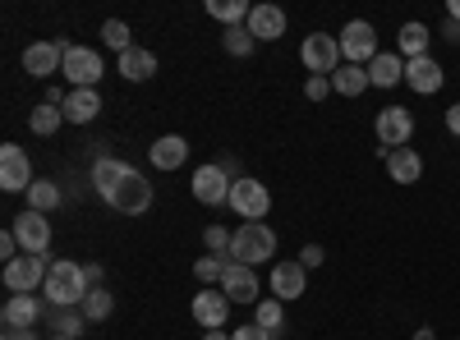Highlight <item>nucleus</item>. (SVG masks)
Returning <instances> with one entry per match:
<instances>
[{
  "instance_id": "obj_47",
  "label": "nucleus",
  "mask_w": 460,
  "mask_h": 340,
  "mask_svg": "<svg viewBox=\"0 0 460 340\" xmlns=\"http://www.w3.org/2000/svg\"><path fill=\"white\" fill-rule=\"evenodd\" d=\"M447 19H460V0H451V5H447Z\"/></svg>"
},
{
  "instance_id": "obj_5",
  "label": "nucleus",
  "mask_w": 460,
  "mask_h": 340,
  "mask_svg": "<svg viewBox=\"0 0 460 340\" xmlns=\"http://www.w3.org/2000/svg\"><path fill=\"white\" fill-rule=\"evenodd\" d=\"M373 129H377V143H382V157H392L396 147L410 143V134H414V116H410L405 106H382V110H377V120H373Z\"/></svg>"
},
{
  "instance_id": "obj_43",
  "label": "nucleus",
  "mask_w": 460,
  "mask_h": 340,
  "mask_svg": "<svg viewBox=\"0 0 460 340\" xmlns=\"http://www.w3.org/2000/svg\"><path fill=\"white\" fill-rule=\"evenodd\" d=\"M447 129H451V134H456V138H460V101H456V106H451V110H447Z\"/></svg>"
},
{
  "instance_id": "obj_22",
  "label": "nucleus",
  "mask_w": 460,
  "mask_h": 340,
  "mask_svg": "<svg viewBox=\"0 0 460 340\" xmlns=\"http://www.w3.org/2000/svg\"><path fill=\"white\" fill-rule=\"evenodd\" d=\"M368 79H373V88H396L405 79V60L396 51H377L368 65Z\"/></svg>"
},
{
  "instance_id": "obj_15",
  "label": "nucleus",
  "mask_w": 460,
  "mask_h": 340,
  "mask_svg": "<svg viewBox=\"0 0 460 340\" xmlns=\"http://www.w3.org/2000/svg\"><path fill=\"white\" fill-rule=\"evenodd\" d=\"M405 83L419 92V97H433L442 83H447V74L433 56H419V60H405Z\"/></svg>"
},
{
  "instance_id": "obj_1",
  "label": "nucleus",
  "mask_w": 460,
  "mask_h": 340,
  "mask_svg": "<svg viewBox=\"0 0 460 340\" xmlns=\"http://www.w3.org/2000/svg\"><path fill=\"white\" fill-rule=\"evenodd\" d=\"M47 299L56 309H84V299H88V276H84V267L79 262H69V257H56L51 262V272H47Z\"/></svg>"
},
{
  "instance_id": "obj_13",
  "label": "nucleus",
  "mask_w": 460,
  "mask_h": 340,
  "mask_svg": "<svg viewBox=\"0 0 460 340\" xmlns=\"http://www.w3.org/2000/svg\"><path fill=\"white\" fill-rule=\"evenodd\" d=\"M65 42H32L28 51H23V69L32 74V79H51V74H60L65 69Z\"/></svg>"
},
{
  "instance_id": "obj_26",
  "label": "nucleus",
  "mask_w": 460,
  "mask_h": 340,
  "mask_svg": "<svg viewBox=\"0 0 460 340\" xmlns=\"http://www.w3.org/2000/svg\"><path fill=\"white\" fill-rule=\"evenodd\" d=\"M253 327H262L272 340H281L286 336V304L281 299H258L253 304Z\"/></svg>"
},
{
  "instance_id": "obj_12",
  "label": "nucleus",
  "mask_w": 460,
  "mask_h": 340,
  "mask_svg": "<svg viewBox=\"0 0 460 340\" xmlns=\"http://www.w3.org/2000/svg\"><path fill=\"white\" fill-rule=\"evenodd\" d=\"M14 235L23 253H47L51 248V221L42 212H19L14 216Z\"/></svg>"
},
{
  "instance_id": "obj_29",
  "label": "nucleus",
  "mask_w": 460,
  "mask_h": 340,
  "mask_svg": "<svg viewBox=\"0 0 460 340\" xmlns=\"http://www.w3.org/2000/svg\"><path fill=\"white\" fill-rule=\"evenodd\" d=\"M208 14L221 19L226 28H235V23H249V0H208Z\"/></svg>"
},
{
  "instance_id": "obj_44",
  "label": "nucleus",
  "mask_w": 460,
  "mask_h": 340,
  "mask_svg": "<svg viewBox=\"0 0 460 340\" xmlns=\"http://www.w3.org/2000/svg\"><path fill=\"white\" fill-rule=\"evenodd\" d=\"M47 101H51V106H65V101H69V97H65V92H60V88H56V83H51V88H47Z\"/></svg>"
},
{
  "instance_id": "obj_28",
  "label": "nucleus",
  "mask_w": 460,
  "mask_h": 340,
  "mask_svg": "<svg viewBox=\"0 0 460 340\" xmlns=\"http://www.w3.org/2000/svg\"><path fill=\"white\" fill-rule=\"evenodd\" d=\"M429 28L424 23H405L401 37H396V47H401V60H419V56H429Z\"/></svg>"
},
{
  "instance_id": "obj_36",
  "label": "nucleus",
  "mask_w": 460,
  "mask_h": 340,
  "mask_svg": "<svg viewBox=\"0 0 460 340\" xmlns=\"http://www.w3.org/2000/svg\"><path fill=\"white\" fill-rule=\"evenodd\" d=\"M84 322H88L84 309H60V313H56V336H69V340H74V336L84 331Z\"/></svg>"
},
{
  "instance_id": "obj_42",
  "label": "nucleus",
  "mask_w": 460,
  "mask_h": 340,
  "mask_svg": "<svg viewBox=\"0 0 460 340\" xmlns=\"http://www.w3.org/2000/svg\"><path fill=\"white\" fill-rule=\"evenodd\" d=\"M442 37H447V42H460V19H447L442 23Z\"/></svg>"
},
{
  "instance_id": "obj_9",
  "label": "nucleus",
  "mask_w": 460,
  "mask_h": 340,
  "mask_svg": "<svg viewBox=\"0 0 460 340\" xmlns=\"http://www.w3.org/2000/svg\"><path fill=\"white\" fill-rule=\"evenodd\" d=\"M299 60H304V69L309 74H336L341 69V42L336 37H327V32H314V37H304V47H299Z\"/></svg>"
},
{
  "instance_id": "obj_31",
  "label": "nucleus",
  "mask_w": 460,
  "mask_h": 340,
  "mask_svg": "<svg viewBox=\"0 0 460 340\" xmlns=\"http://www.w3.org/2000/svg\"><path fill=\"white\" fill-rule=\"evenodd\" d=\"M51 207H60V184H51V179H37L32 188H28V212H51Z\"/></svg>"
},
{
  "instance_id": "obj_20",
  "label": "nucleus",
  "mask_w": 460,
  "mask_h": 340,
  "mask_svg": "<svg viewBox=\"0 0 460 340\" xmlns=\"http://www.w3.org/2000/svg\"><path fill=\"white\" fill-rule=\"evenodd\" d=\"M147 157H152V166H157V170H180L184 157H189V143L180 134H162L157 143L147 147Z\"/></svg>"
},
{
  "instance_id": "obj_17",
  "label": "nucleus",
  "mask_w": 460,
  "mask_h": 340,
  "mask_svg": "<svg viewBox=\"0 0 460 340\" xmlns=\"http://www.w3.org/2000/svg\"><path fill=\"white\" fill-rule=\"evenodd\" d=\"M37 318H42V304H37L32 294H10L5 309H0V322H5V331H32Z\"/></svg>"
},
{
  "instance_id": "obj_45",
  "label": "nucleus",
  "mask_w": 460,
  "mask_h": 340,
  "mask_svg": "<svg viewBox=\"0 0 460 340\" xmlns=\"http://www.w3.org/2000/svg\"><path fill=\"white\" fill-rule=\"evenodd\" d=\"M0 340H37V331H5Z\"/></svg>"
},
{
  "instance_id": "obj_16",
  "label": "nucleus",
  "mask_w": 460,
  "mask_h": 340,
  "mask_svg": "<svg viewBox=\"0 0 460 340\" xmlns=\"http://www.w3.org/2000/svg\"><path fill=\"white\" fill-rule=\"evenodd\" d=\"M226 318H230V299H226L221 290H203V294H194V322H199L203 331H221Z\"/></svg>"
},
{
  "instance_id": "obj_11",
  "label": "nucleus",
  "mask_w": 460,
  "mask_h": 340,
  "mask_svg": "<svg viewBox=\"0 0 460 340\" xmlns=\"http://www.w3.org/2000/svg\"><path fill=\"white\" fill-rule=\"evenodd\" d=\"M230 304H258V276L253 267H244V262H226V276L217 285Z\"/></svg>"
},
{
  "instance_id": "obj_30",
  "label": "nucleus",
  "mask_w": 460,
  "mask_h": 340,
  "mask_svg": "<svg viewBox=\"0 0 460 340\" xmlns=\"http://www.w3.org/2000/svg\"><path fill=\"white\" fill-rule=\"evenodd\" d=\"M28 125H32V134H37V138H51V134L65 125V110H60V106H51V101H42V106H37L32 116H28Z\"/></svg>"
},
{
  "instance_id": "obj_39",
  "label": "nucleus",
  "mask_w": 460,
  "mask_h": 340,
  "mask_svg": "<svg viewBox=\"0 0 460 340\" xmlns=\"http://www.w3.org/2000/svg\"><path fill=\"white\" fill-rule=\"evenodd\" d=\"M323 257H327L323 244H304V248H299V267H304V272H309V267H323Z\"/></svg>"
},
{
  "instance_id": "obj_14",
  "label": "nucleus",
  "mask_w": 460,
  "mask_h": 340,
  "mask_svg": "<svg viewBox=\"0 0 460 340\" xmlns=\"http://www.w3.org/2000/svg\"><path fill=\"white\" fill-rule=\"evenodd\" d=\"M230 179L221 166H199L194 170V198L199 203H208V207H221V203H230Z\"/></svg>"
},
{
  "instance_id": "obj_8",
  "label": "nucleus",
  "mask_w": 460,
  "mask_h": 340,
  "mask_svg": "<svg viewBox=\"0 0 460 340\" xmlns=\"http://www.w3.org/2000/svg\"><path fill=\"white\" fill-rule=\"evenodd\" d=\"M230 207L240 212V221H262L267 212H272V194H267V184L244 175V179L230 184Z\"/></svg>"
},
{
  "instance_id": "obj_48",
  "label": "nucleus",
  "mask_w": 460,
  "mask_h": 340,
  "mask_svg": "<svg viewBox=\"0 0 460 340\" xmlns=\"http://www.w3.org/2000/svg\"><path fill=\"white\" fill-rule=\"evenodd\" d=\"M203 340H230V336H226V331H208Z\"/></svg>"
},
{
  "instance_id": "obj_41",
  "label": "nucleus",
  "mask_w": 460,
  "mask_h": 340,
  "mask_svg": "<svg viewBox=\"0 0 460 340\" xmlns=\"http://www.w3.org/2000/svg\"><path fill=\"white\" fill-rule=\"evenodd\" d=\"M84 276H88V285H93V290H102V262H88Z\"/></svg>"
},
{
  "instance_id": "obj_37",
  "label": "nucleus",
  "mask_w": 460,
  "mask_h": 340,
  "mask_svg": "<svg viewBox=\"0 0 460 340\" xmlns=\"http://www.w3.org/2000/svg\"><path fill=\"white\" fill-rule=\"evenodd\" d=\"M230 240H235V235L221 231V225H208V231H203V244H208V253H217V257L230 253Z\"/></svg>"
},
{
  "instance_id": "obj_21",
  "label": "nucleus",
  "mask_w": 460,
  "mask_h": 340,
  "mask_svg": "<svg viewBox=\"0 0 460 340\" xmlns=\"http://www.w3.org/2000/svg\"><path fill=\"white\" fill-rule=\"evenodd\" d=\"M60 110H65L69 125H88V120H97V110H102V92L97 88H74Z\"/></svg>"
},
{
  "instance_id": "obj_35",
  "label": "nucleus",
  "mask_w": 460,
  "mask_h": 340,
  "mask_svg": "<svg viewBox=\"0 0 460 340\" xmlns=\"http://www.w3.org/2000/svg\"><path fill=\"white\" fill-rule=\"evenodd\" d=\"M102 42H106L111 51H120V56L134 47V42H129V28H125L120 19H106V23H102Z\"/></svg>"
},
{
  "instance_id": "obj_2",
  "label": "nucleus",
  "mask_w": 460,
  "mask_h": 340,
  "mask_svg": "<svg viewBox=\"0 0 460 340\" xmlns=\"http://www.w3.org/2000/svg\"><path fill=\"white\" fill-rule=\"evenodd\" d=\"M230 262H244V267H253V262H272L277 257V231L267 221H244L235 240H230Z\"/></svg>"
},
{
  "instance_id": "obj_24",
  "label": "nucleus",
  "mask_w": 460,
  "mask_h": 340,
  "mask_svg": "<svg viewBox=\"0 0 460 340\" xmlns=\"http://www.w3.org/2000/svg\"><path fill=\"white\" fill-rule=\"evenodd\" d=\"M368 88H373V79H368L364 65H341L332 74V92H341V97H364Z\"/></svg>"
},
{
  "instance_id": "obj_40",
  "label": "nucleus",
  "mask_w": 460,
  "mask_h": 340,
  "mask_svg": "<svg viewBox=\"0 0 460 340\" xmlns=\"http://www.w3.org/2000/svg\"><path fill=\"white\" fill-rule=\"evenodd\" d=\"M230 340H272V336H267L262 327H240V331L230 336Z\"/></svg>"
},
{
  "instance_id": "obj_4",
  "label": "nucleus",
  "mask_w": 460,
  "mask_h": 340,
  "mask_svg": "<svg viewBox=\"0 0 460 340\" xmlns=\"http://www.w3.org/2000/svg\"><path fill=\"white\" fill-rule=\"evenodd\" d=\"M51 262L42 253H19L14 262H5V290L10 294H32L37 285H47Z\"/></svg>"
},
{
  "instance_id": "obj_19",
  "label": "nucleus",
  "mask_w": 460,
  "mask_h": 340,
  "mask_svg": "<svg viewBox=\"0 0 460 340\" xmlns=\"http://www.w3.org/2000/svg\"><path fill=\"white\" fill-rule=\"evenodd\" d=\"M304 285H309V272H304L299 262H277V267H272V290H277L281 304L299 299V294H304Z\"/></svg>"
},
{
  "instance_id": "obj_38",
  "label": "nucleus",
  "mask_w": 460,
  "mask_h": 340,
  "mask_svg": "<svg viewBox=\"0 0 460 340\" xmlns=\"http://www.w3.org/2000/svg\"><path fill=\"white\" fill-rule=\"evenodd\" d=\"M327 92H332V79H323V74H309V83H304V97H309V101H327Z\"/></svg>"
},
{
  "instance_id": "obj_32",
  "label": "nucleus",
  "mask_w": 460,
  "mask_h": 340,
  "mask_svg": "<svg viewBox=\"0 0 460 340\" xmlns=\"http://www.w3.org/2000/svg\"><path fill=\"white\" fill-rule=\"evenodd\" d=\"M253 42H258V37L249 32V23H235V28H226V32H221V47H226L230 56H249Z\"/></svg>"
},
{
  "instance_id": "obj_6",
  "label": "nucleus",
  "mask_w": 460,
  "mask_h": 340,
  "mask_svg": "<svg viewBox=\"0 0 460 340\" xmlns=\"http://www.w3.org/2000/svg\"><path fill=\"white\" fill-rule=\"evenodd\" d=\"M341 60H350V65H373V56H377V32H373V23H364V19H350L341 28Z\"/></svg>"
},
{
  "instance_id": "obj_33",
  "label": "nucleus",
  "mask_w": 460,
  "mask_h": 340,
  "mask_svg": "<svg viewBox=\"0 0 460 340\" xmlns=\"http://www.w3.org/2000/svg\"><path fill=\"white\" fill-rule=\"evenodd\" d=\"M226 262H230V257H217V253H208V257H199V262H194V276H199V281L212 290V285H221V276H226Z\"/></svg>"
},
{
  "instance_id": "obj_3",
  "label": "nucleus",
  "mask_w": 460,
  "mask_h": 340,
  "mask_svg": "<svg viewBox=\"0 0 460 340\" xmlns=\"http://www.w3.org/2000/svg\"><path fill=\"white\" fill-rule=\"evenodd\" d=\"M111 212H120V216H138V212H147L152 207V184L138 175V170H129L120 184L111 188V194L102 198Z\"/></svg>"
},
{
  "instance_id": "obj_49",
  "label": "nucleus",
  "mask_w": 460,
  "mask_h": 340,
  "mask_svg": "<svg viewBox=\"0 0 460 340\" xmlns=\"http://www.w3.org/2000/svg\"><path fill=\"white\" fill-rule=\"evenodd\" d=\"M51 340H69V336H51Z\"/></svg>"
},
{
  "instance_id": "obj_23",
  "label": "nucleus",
  "mask_w": 460,
  "mask_h": 340,
  "mask_svg": "<svg viewBox=\"0 0 460 340\" xmlns=\"http://www.w3.org/2000/svg\"><path fill=\"white\" fill-rule=\"evenodd\" d=\"M387 175L396 184H419V175H424V157H419L414 147H396V153L387 157Z\"/></svg>"
},
{
  "instance_id": "obj_7",
  "label": "nucleus",
  "mask_w": 460,
  "mask_h": 340,
  "mask_svg": "<svg viewBox=\"0 0 460 340\" xmlns=\"http://www.w3.org/2000/svg\"><path fill=\"white\" fill-rule=\"evenodd\" d=\"M37 179H32V161L19 143H5L0 147V188L5 194H28Z\"/></svg>"
},
{
  "instance_id": "obj_25",
  "label": "nucleus",
  "mask_w": 460,
  "mask_h": 340,
  "mask_svg": "<svg viewBox=\"0 0 460 340\" xmlns=\"http://www.w3.org/2000/svg\"><path fill=\"white\" fill-rule=\"evenodd\" d=\"M129 170H134V166H125L120 157H106V153H102V157L93 161V188H97V194L106 198V194H111V188H115V184H120V179H125Z\"/></svg>"
},
{
  "instance_id": "obj_34",
  "label": "nucleus",
  "mask_w": 460,
  "mask_h": 340,
  "mask_svg": "<svg viewBox=\"0 0 460 340\" xmlns=\"http://www.w3.org/2000/svg\"><path fill=\"white\" fill-rule=\"evenodd\" d=\"M111 309H115V299H111L106 290H88V299H84V318H88V322H106Z\"/></svg>"
},
{
  "instance_id": "obj_46",
  "label": "nucleus",
  "mask_w": 460,
  "mask_h": 340,
  "mask_svg": "<svg viewBox=\"0 0 460 340\" xmlns=\"http://www.w3.org/2000/svg\"><path fill=\"white\" fill-rule=\"evenodd\" d=\"M433 336H438L433 327H419V331H414V340H433Z\"/></svg>"
},
{
  "instance_id": "obj_18",
  "label": "nucleus",
  "mask_w": 460,
  "mask_h": 340,
  "mask_svg": "<svg viewBox=\"0 0 460 340\" xmlns=\"http://www.w3.org/2000/svg\"><path fill=\"white\" fill-rule=\"evenodd\" d=\"M249 32L258 37V42H277V37H286V10L281 5H253Z\"/></svg>"
},
{
  "instance_id": "obj_10",
  "label": "nucleus",
  "mask_w": 460,
  "mask_h": 340,
  "mask_svg": "<svg viewBox=\"0 0 460 340\" xmlns=\"http://www.w3.org/2000/svg\"><path fill=\"white\" fill-rule=\"evenodd\" d=\"M102 74H106L102 51H93V47H69V51H65V79H69L74 88H97Z\"/></svg>"
},
{
  "instance_id": "obj_27",
  "label": "nucleus",
  "mask_w": 460,
  "mask_h": 340,
  "mask_svg": "<svg viewBox=\"0 0 460 340\" xmlns=\"http://www.w3.org/2000/svg\"><path fill=\"white\" fill-rule=\"evenodd\" d=\"M120 74H125L129 83H147L152 74H157V56L143 51V47H129V51L120 56Z\"/></svg>"
}]
</instances>
